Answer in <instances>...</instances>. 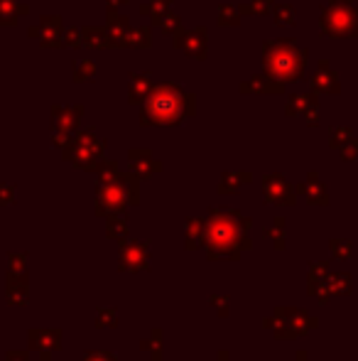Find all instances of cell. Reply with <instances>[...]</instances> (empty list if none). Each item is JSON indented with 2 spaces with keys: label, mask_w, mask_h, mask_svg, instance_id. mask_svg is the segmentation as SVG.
<instances>
[{
  "label": "cell",
  "mask_w": 358,
  "mask_h": 361,
  "mask_svg": "<svg viewBox=\"0 0 358 361\" xmlns=\"http://www.w3.org/2000/svg\"><path fill=\"white\" fill-rule=\"evenodd\" d=\"M150 243L147 241H130L120 246V254H118V271L123 273H138L147 271L150 268Z\"/></svg>",
  "instance_id": "3"
},
{
  "label": "cell",
  "mask_w": 358,
  "mask_h": 361,
  "mask_svg": "<svg viewBox=\"0 0 358 361\" xmlns=\"http://www.w3.org/2000/svg\"><path fill=\"white\" fill-rule=\"evenodd\" d=\"M329 260H319V263H309V282H319L329 278Z\"/></svg>",
  "instance_id": "11"
},
{
  "label": "cell",
  "mask_w": 358,
  "mask_h": 361,
  "mask_svg": "<svg viewBox=\"0 0 358 361\" xmlns=\"http://www.w3.org/2000/svg\"><path fill=\"white\" fill-rule=\"evenodd\" d=\"M211 361H229V351H226V349H224V351H218V354L213 356Z\"/></svg>",
  "instance_id": "18"
},
{
  "label": "cell",
  "mask_w": 358,
  "mask_h": 361,
  "mask_svg": "<svg viewBox=\"0 0 358 361\" xmlns=\"http://www.w3.org/2000/svg\"><path fill=\"white\" fill-rule=\"evenodd\" d=\"M62 329H54V327H42V329H30L28 332V344L32 349L42 351V354H50V351H59L62 349Z\"/></svg>",
  "instance_id": "4"
},
{
  "label": "cell",
  "mask_w": 358,
  "mask_h": 361,
  "mask_svg": "<svg viewBox=\"0 0 358 361\" xmlns=\"http://www.w3.org/2000/svg\"><path fill=\"white\" fill-rule=\"evenodd\" d=\"M118 324V310L116 307H101L98 315H96V327L113 329Z\"/></svg>",
  "instance_id": "10"
},
{
  "label": "cell",
  "mask_w": 358,
  "mask_h": 361,
  "mask_svg": "<svg viewBox=\"0 0 358 361\" xmlns=\"http://www.w3.org/2000/svg\"><path fill=\"white\" fill-rule=\"evenodd\" d=\"M37 361H50V354L45 351V354H42V359H37Z\"/></svg>",
  "instance_id": "20"
},
{
  "label": "cell",
  "mask_w": 358,
  "mask_h": 361,
  "mask_svg": "<svg viewBox=\"0 0 358 361\" xmlns=\"http://www.w3.org/2000/svg\"><path fill=\"white\" fill-rule=\"evenodd\" d=\"M6 361H30V354L23 349H12L6 354Z\"/></svg>",
  "instance_id": "17"
},
{
  "label": "cell",
  "mask_w": 358,
  "mask_h": 361,
  "mask_svg": "<svg viewBox=\"0 0 358 361\" xmlns=\"http://www.w3.org/2000/svg\"><path fill=\"white\" fill-rule=\"evenodd\" d=\"M211 305L216 307L218 317H229V305H231L229 295H211Z\"/></svg>",
  "instance_id": "14"
},
{
  "label": "cell",
  "mask_w": 358,
  "mask_h": 361,
  "mask_svg": "<svg viewBox=\"0 0 358 361\" xmlns=\"http://www.w3.org/2000/svg\"><path fill=\"white\" fill-rule=\"evenodd\" d=\"M8 288H6V295H8V302L10 305H28L30 302V285H28V276H17V273H8L6 278Z\"/></svg>",
  "instance_id": "5"
},
{
  "label": "cell",
  "mask_w": 358,
  "mask_h": 361,
  "mask_svg": "<svg viewBox=\"0 0 358 361\" xmlns=\"http://www.w3.org/2000/svg\"><path fill=\"white\" fill-rule=\"evenodd\" d=\"M317 324H319L317 317H312L304 310H297V307H277L275 315L265 320V327L273 329L275 337H280V339L302 337V334L312 332Z\"/></svg>",
  "instance_id": "2"
},
{
  "label": "cell",
  "mask_w": 358,
  "mask_h": 361,
  "mask_svg": "<svg viewBox=\"0 0 358 361\" xmlns=\"http://www.w3.org/2000/svg\"><path fill=\"white\" fill-rule=\"evenodd\" d=\"M108 236L111 238H125L128 236V224L125 221H118V219H113L111 224H108Z\"/></svg>",
  "instance_id": "15"
},
{
  "label": "cell",
  "mask_w": 358,
  "mask_h": 361,
  "mask_svg": "<svg viewBox=\"0 0 358 361\" xmlns=\"http://www.w3.org/2000/svg\"><path fill=\"white\" fill-rule=\"evenodd\" d=\"M292 361H309V356H307V351H297V356Z\"/></svg>",
  "instance_id": "19"
},
{
  "label": "cell",
  "mask_w": 358,
  "mask_h": 361,
  "mask_svg": "<svg viewBox=\"0 0 358 361\" xmlns=\"http://www.w3.org/2000/svg\"><path fill=\"white\" fill-rule=\"evenodd\" d=\"M268 236L273 238L275 249H277V251L285 249V219H277V221H275V226L268 231Z\"/></svg>",
  "instance_id": "12"
},
{
  "label": "cell",
  "mask_w": 358,
  "mask_h": 361,
  "mask_svg": "<svg viewBox=\"0 0 358 361\" xmlns=\"http://www.w3.org/2000/svg\"><path fill=\"white\" fill-rule=\"evenodd\" d=\"M81 361H116L111 351H89Z\"/></svg>",
  "instance_id": "16"
},
{
  "label": "cell",
  "mask_w": 358,
  "mask_h": 361,
  "mask_svg": "<svg viewBox=\"0 0 358 361\" xmlns=\"http://www.w3.org/2000/svg\"><path fill=\"white\" fill-rule=\"evenodd\" d=\"M140 349L150 354L152 361H162V329H152V334L140 342Z\"/></svg>",
  "instance_id": "7"
},
{
  "label": "cell",
  "mask_w": 358,
  "mask_h": 361,
  "mask_svg": "<svg viewBox=\"0 0 358 361\" xmlns=\"http://www.w3.org/2000/svg\"><path fill=\"white\" fill-rule=\"evenodd\" d=\"M331 254L339 260H351L353 258V243L346 238H331Z\"/></svg>",
  "instance_id": "9"
},
{
  "label": "cell",
  "mask_w": 358,
  "mask_h": 361,
  "mask_svg": "<svg viewBox=\"0 0 358 361\" xmlns=\"http://www.w3.org/2000/svg\"><path fill=\"white\" fill-rule=\"evenodd\" d=\"M251 221L235 212H211L207 221V258L238 260L241 251L251 249Z\"/></svg>",
  "instance_id": "1"
},
{
  "label": "cell",
  "mask_w": 358,
  "mask_h": 361,
  "mask_svg": "<svg viewBox=\"0 0 358 361\" xmlns=\"http://www.w3.org/2000/svg\"><path fill=\"white\" fill-rule=\"evenodd\" d=\"M187 226H189V229H187V249L196 251L202 243H207V221L191 219Z\"/></svg>",
  "instance_id": "6"
},
{
  "label": "cell",
  "mask_w": 358,
  "mask_h": 361,
  "mask_svg": "<svg viewBox=\"0 0 358 361\" xmlns=\"http://www.w3.org/2000/svg\"><path fill=\"white\" fill-rule=\"evenodd\" d=\"M25 263H28V254H8V273L23 276Z\"/></svg>",
  "instance_id": "13"
},
{
  "label": "cell",
  "mask_w": 358,
  "mask_h": 361,
  "mask_svg": "<svg viewBox=\"0 0 358 361\" xmlns=\"http://www.w3.org/2000/svg\"><path fill=\"white\" fill-rule=\"evenodd\" d=\"M329 288L331 295H351L353 280L348 273H329Z\"/></svg>",
  "instance_id": "8"
}]
</instances>
